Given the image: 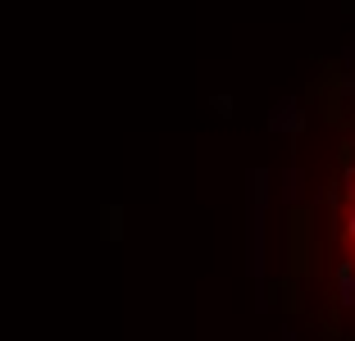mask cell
Returning a JSON list of instances; mask_svg holds the SVG:
<instances>
[{
	"label": "cell",
	"instance_id": "1",
	"mask_svg": "<svg viewBox=\"0 0 355 341\" xmlns=\"http://www.w3.org/2000/svg\"><path fill=\"white\" fill-rule=\"evenodd\" d=\"M342 227H346V237H351V241H355V209H351V218H346V223H342Z\"/></svg>",
	"mask_w": 355,
	"mask_h": 341
},
{
	"label": "cell",
	"instance_id": "2",
	"mask_svg": "<svg viewBox=\"0 0 355 341\" xmlns=\"http://www.w3.org/2000/svg\"><path fill=\"white\" fill-rule=\"evenodd\" d=\"M351 255H355V241H351Z\"/></svg>",
	"mask_w": 355,
	"mask_h": 341
},
{
	"label": "cell",
	"instance_id": "3",
	"mask_svg": "<svg viewBox=\"0 0 355 341\" xmlns=\"http://www.w3.org/2000/svg\"><path fill=\"white\" fill-rule=\"evenodd\" d=\"M351 200H355V196H351Z\"/></svg>",
	"mask_w": 355,
	"mask_h": 341
}]
</instances>
